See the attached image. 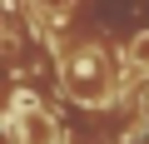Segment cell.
<instances>
[{
    "instance_id": "cell-1",
    "label": "cell",
    "mask_w": 149,
    "mask_h": 144,
    "mask_svg": "<svg viewBox=\"0 0 149 144\" xmlns=\"http://www.w3.org/2000/svg\"><path fill=\"white\" fill-rule=\"evenodd\" d=\"M65 95L70 99H80V104H100L109 95V65L100 50H80V55H70L65 60Z\"/></svg>"
},
{
    "instance_id": "cell-2",
    "label": "cell",
    "mask_w": 149,
    "mask_h": 144,
    "mask_svg": "<svg viewBox=\"0 0 149 144\" xmlns=\"http://www.w3.org/2000/svg\"><path fill=\"white\" fill-rule=\"evenodd\" d=\"M10 109H15V119H20V144H60L55 119H50L30 95H15V99H10Z\"/></svg>"
},
{
    "instance_id": "cell-3",
    "label": "cell",
    "mask_w": 149,
    "mask_h": 144,
    "mask_svg": "<svg viewBox=\"0 0 149 144\" xmlns=\"http://www.w3.org/2000/svg\"><path fill=\"white\" fill-rule=\"evenodd\" d=\"M129 65H139V70L149 65V30H139V35L129 40Z\"/></svg>"
},
{
    "instance_id": "cell-4",
    "label": "cell",
    "mask_w": 149,
    "mask_h": 144,
    "mask_svg": "<svg viewBox=\"0 0 149 144\" xmlns=\"http://www.w3.org/2000/svg\"><path fill=\"white\" fill-rule=\"evenodd\" d=\"M40 5H45V10H65L70 0H40Z\"/></svg>"
}]
</instances>
